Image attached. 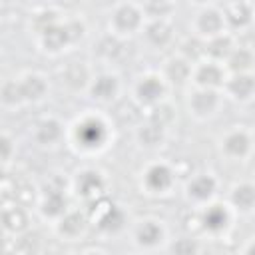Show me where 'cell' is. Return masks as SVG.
I'll return each mask as SVG.
<instances>
[{
	"label": "cell",
	"mask_w": 255,
	"mask_h": 255,
	"mask_svg": "<svg viewBox=\"0 0 255 255\" xmlns=\"http://www.w3.org/2000/svg\"><path fill=\"white\" fill-rule=\"evenodd\" d=\"M227 30L233 34H243L253 30L255 24V0H225L223 4Z\"/></svg>",
	"instance_id": "484cf974"
},
{
	"label": "cell",
	"mask_w": 255,
	"mask_h": 255,
	"mask_svg": "<svg viewBox=\"0 0 255 255\" xmlns=\"http://www.w3.org/2000/svg\"><path fill=\"white\" fill-rule=\"evenodd\" d=\"M225 30H227L225 12H223V6H219V4H207V6L195 8V12L191 14L189 24H187V34H191L203 42L225 32Z\"/></svg>",
	"instance_id": "ffe728a7"
},
{
	"label": "cell",
	"mask_w": 255,
	"mask_h": 255,
	"mask_svg": "<svg viewBox=\"0 0 255 255\" xmlns=\"http://www.w3.org/2000/svg\"><path fill=\"white\" fill-rule=\"evenodd\" d=\"M223 96L235 106L255 104V72H235L227 76Z\"/></svg>",
	"instance_id": "d4e9b609"
},
{
	"label": "cell",
	"mask_w": 255,
	"mask_h": 255,
	"mask_svg": "<svg viewBox=\"0 0 255 255\" xmlns=\"http://www.w3.org/2000/svg\"><path fill=\"white\" fill-rule=\"evenodd\" d=\"M72 205H76V199L70 189L68 173H50L40 181L34 213L42 223L54 225Z\"/></svg>",
	"instance_id": "3957f363"
},
{
	"label": "cell",
	"mask_w": 255,
	"mask_h": 255,
	"mask_svg": "<svg viewBox=\"0 0 255 255\" xmlns=\"http://www.w3.org/2000/svg\"><path fill=\"white\" fill-rule=\"evenodd\" d=\"M70 189H72L76 203L84 207H92L98 201L110 197L112 179L104 167L92 161H86L70 173Z\"/></svg>",
	"instance_id": "8992f818"
},
{
	"label": "cell",
	"mask_w": 255,
	"mask_h": 255,
	"mask_svg": "<svg viewBox=\"0 0 255 255\" xmlns=\"http://www.w3.org/2000/svg\"><path fill=\"white\" fill-rule=\"evenodd\" d=\"M227 76H229V70H227V66L223 62H217V60H211V58H201L191 68L189 86L207 88V90H221L223 92Z\"/></svg>",
	"instance_id": "603a6c76"
},
{
	"label": "cell",
	"mask_w": 255,
	"mask_h": 255,
	"mask_svg": "<svg viewBox=\"0 0 255 255\" xmlns=\"http://www.w3.org/2000/svg\"><path fill=\"white\" fill-rule=\"evenodd\" d=\"M90 36V24L80 12H66L58 22L50 24L34 38L40 54L48 58H62L64 54L82 46Z\"/></svg>",
	"instance_id": "7a4b0ae2"
},
{
	"label": "cell",
	"mask_w": 255,
	"mask_h": 255,
	"mask_svg": "<svg viewBox=\"0 0 255 255\" xmlns=\"http://www.w3.org/2000/svg\"><path fill=\"white\" fill-rule=\"evenodd\" d=\"M171 92L173 88L169 86L159 68L141 70L128 84V98L141 114L171 100Z\"/></svg>",
	"instance_id": "5b68a950"
},
{
	"label": "cell",
	"mask_w": 255,
	"mask_h": 255,
	"mask_svg": "<svg viewBox=\"0 0 255 255\" xmlns=\"http://www.w3.org/2000/svg\"><path fill=\"white\" fill-rule=\"evenodd\" d=\"M195 219H197V231L205 241H223L233 233L239 215L227 203L225 197H219L209 205L197 209Z\"/></svg>",
	"instance_id": "9c48e42d"
},
{
	"label": "cell",
	"mask_w": 255,
	"mask_h": 255,
	"mask_svg": "<svg viewBox=\"0 0 255 255\" xmlns=\"http://www.w3.org/2000/svg\"><path fill=\"white\" fill-rule=\"evenodd\" d=\"M193 8H199V6H207V4H217L219 0H187Z\"/></svg>",
	"instance_id": "8d00e7d4"
},
{
	"label": "cell",
	"mask_w": 255,
	"mask_h": 255,
	"mask_svg": "<svg viewBox=\"0 0 255 255\" xmlns=\"http://www.w3.org/2000/svg\"><path fill=\"white\" fill-rule=\"evenodd\" d=\"M32 4H36V6H42V4H52L54 0H30Z\"/></svg>",
	"instance_id": "74e56055"
},
{
	"label": "cell",
	"mask_w": 255,
	"mask_h": 255,
	"mask_svg": "<svg viewBox=\"0 0 255 255\" xmlns=\"http://www.w3.org/2000/svg\"><path fill=\"white\" fill-rule=\"evenodd\" d=\"M173 52L181 54V56H183V58H187L191 64H195V62H199L201 58H205L203 40H199V38H195V36H191V34H187L185 38L177 40V44H175Z\"/></svg>",
	"instance_id": "836d02e7"
},
{
	"label": "cell",
	"mask_w": 255,
	"mask_h": 255,
	"mask_svg": "<svg viewBox=\"0 0 255 255\" xmlns=\"http://www.w3.org/2000/svg\"><path fill=\"white\" fill-rule=\"evenodd\" d=\"M191 68H193V64L177 52H171L169 56H165V60L159 66L161 74L165 76V80L169 82V86L173 90H187L189 88Z\"/></svg>",
	"instance_id": "83f0119b"
},
{
	"label": "cell",
	"mask_w": 255,
	"mask_h": 255,
	"mask_svg": "<svg viewBox=\"0 0 255 255\" xmlns=\"http://www.w3.org/2000/svg\"><path fill=\"white\" fill-rule=\"evenodd\" d=\"M128 92L126 80L118 68H96L94 78L88 86L86 98L98 108L116 106Z\"/></svg>",
	"instance_id": "4fadbf2b"
},
{
	"label": "cell",
	"mask_w": 255,
	"mask_h": 255,
	"mask_svg": "<svg viewBox=\"0 0 255 255\" xmlns=\"http://www.w3.org/2000/svg\"><path fill=\"white\" fill-rule=\"evenodd\" d=\"M217 155L233 165L247 163L255 155V131L253 128L235 124L225 128L215 139Z\"/></svg>",
	"instance_id": "8fae6325"
},
{
	"label": "cell",
	"mask_w": 255,
	"mask_h": 255,
	"mask_svg": "<svg viewBox=\"0 0 255 255\" xmlns=\"http://www.w3.org/2000/svg\"><path fill=\"white\" fill-rule=\"evenodd\" d=\"M229 74L235 72H255V46L249 44H237L231 56L225 62Z\"/></svg>",
	"instance_id": "4dcf8cb0"
},
{
	"label": "cell",
	"mask_w": 255,
	"mask_h": 255,
	"mask_svg": "<svg viewBox=\"0 0 255 255\" xmlns=\"http://www.w3.org/2000/svg\"><path fill=\"white\" fill-rule=\"evenodd\" d=\"M88 209L92 215V227L98 235H102L106 239L128 235V229H129L133 217L129 215L128 207L122 201L106 197Z\"/></svg>",
	"instance_id": "30bf717a"
},
{
	"label": "cell",
	"mask_w": 255,
	"mask_h": 255,
	"mask_svg": "<svg viewBox=\"0 0 255 255\" xmlns=\"http://www.w3.org/2000/svg\"><path fill=\"white\" fill-rule=\"evenodd\" d=\"M137 189L147 199H167L171 197L179 187V171L175 163H171L165 157H151L147 159L137 175H135Z\"/></svg>",
	"instance_id": "277c9868"
},
{
	"label": "cell",
	"mask_w": 255,
	"mask_h": 255,
	"mask_svg": "<svg viewBox=\"0 0 255 255\" xmlns=\"http://www.w3.org/2000/svg\"><path fill=\"white\" fill-rule=\"evenodd\" d=\"M126 237L135 253H165V247L171 239V231L165 219L147 213L131 219Z\"/></svg>",
	"instance_id": "52a82bcc"
},
{
	"label": "cell",
	"mask_w": 255,
	"mask_h": 255,
	"mask_svg": "<svg viewBox=\"0 0 255 255\" xmlns=\"http://www.w3.org/2000/svg\"><path fill=\"white\" fill-rule=\"evenodd\" d=\"M225 96L221 90H207V88H195L189 86L183 94V110L189 120L197 124L213 122L225 106Z\"/></svg>",
	"instance_id": "5bb4252c"
},
{
	"label": "cell",
	"mask_w": 255,
	"mask_h": 255,
	"mask_svg": "<svg viewBox=\"0 0 255 255\" xmlns=\"http://www.w3.org/2000/svg\"><path fill=\"white\" fill-rule=\"evenodd\" d=\"M16 155H18V137L8 128H4L0 133V165L4 173H8L14 167Z\"/></svg>",
	"instance_id": "d6a6232c"
},
{
	"label": "cell",
	"mask_w": 255,
	"mask_h": 255,
	"mask_svg": "<svg viewBox=\"0 0 255 255\" xmlns=\"http://www.w3.org/2000/svg\"><path fill=\"white\" fill-rule=\"evenodd\" d=\"M147 14H169L175 6V0H141Z\"/></svg>",
	"instance_id": "e575fe53"
},
{
	"label": "cell",
	"mask_w": 255,
	"mask_h": 255,
	"mask_svg": "<svg viewBox=\"0 0 255 255\" xmlns=\"http://www.w3.org/2000/svg\"><path fill=\"white\" fill-rule=\"evenodd\" d=\"M253 131H255V126H253Z\"/></svg>",
	"instance_id": "f35d334b"
},
{
	"label": "cell",
	"mask_w": 255,
	"mask_h": 255,
	"mask_svg": "<svg viewBox=\"0 0 255 255\" xmlns=\"http://www.w3.org/2000/svg\"><path fill=\"white\" fill-rule=\"evenodd\" d=\"M239 217L255 215V179H235L223 193Z\"/></svg>",
	"instance_id": "4316f807"
},
{
	"label": "cell",
	"mask_w": 255,
	"mask_h": 255,
	"mask_svg": "<svg viewBox=\"0 0 255 255\" xmlns=\"http://www.w3.org/2000/svg\"><path fill=\"white\" fill-rule=\"evenodd\" d=\"M147 16L141 0H116L106 12V32L128 42L135 40L139 38Z\"/></svg>",
	"instance_id": "ba28073f"
},
{
	"label": "cell",
	"mask_w": 255,
	"mask_h": 255,
	"mask_svg": "<svg viewBox=\"0 0 255 255\" xmlns=\"http://www.w3.org/2000/svg\"><path fill=\"white\" fill-rule=\"evenodd\" d=\"M54 237L62 243H80L84 241L90 231L94 229L92 227V215H90V209L76 203L72 205L54 225H50Z\"/></svg>",
	"instance_id": "e0dca14e"
},
{
	"label": "cell",
	"mask_w": 255,
	"mask_h": 255,
	"mask_svg": "<svg viewBox=\"0 0 255 255\" xmlns=\"http://www.w3.org/2000/svg\"><path fill=\"white\" fill-rule=\"evenodd\" d=\"M221 191H223L221 179L211 169H197V171L189 173V177L179 187L181 199L193 211H197V209L209 205L211 201L219 199Z\"/></svg>",
	"instance_id": "7c38bea8"
},
{
	"label": "cell",
	"mask_w": 255,
	"mask_h": 255,
	"mask_svg": "<svg viewBox=\"0 0 255 255\" xmlns=\"http://www.w3.org/2000/svg\"><path fill=\"white\" fill-rule=\"evenodd\" d=\"M96 68L98 66L92 60H78V58L68 60V62L60 64V68L56 72V82L62 92H66L74 98L86 96Z\"/></svg>",
	"instance_id": "ac0fdd59"
},
{
	"label": "cell",
	"mask_w": 255,
	"mask_h": 255,
	"mask_svg": "<svg viewBox=\"0 0 255 255\" xmlns=\"http://www.w3.org/2000/svg\"><path fill=\"white\" fill-rule=\"evenodd\" d=\"M253 30H255V24H253Z\"/></svg>",
	"instance_id": "ab89813d"
},
{
	"label": "cell",
	"mask_w": 255,
	"mask_h": 255,
	"mask_svg": "<svg viewBox=\"0 0 255 255\" xmlns=\"http://www.w3.org/2000/svg\"><path fill=\"white\" fill-rule=\"evenodd\" d=\"M131 137H133V143L139 149L159 151V149H163L167 145V141L171 137V129L165 128L163 124L151 120L149 116H141V120L133 126Z\"/></svg>",
	"instance_id": "7402d4cb"
},
{
	"label": "cell",
	"mask_w": 255,
	"mask_h": 255,
	"mask_svg": "<svg viewBox=\"0 0 255 255\" xmlns=\"http://www.w3.org/2000/svg\"><path fill=\"white\" fill-rule=\"evenodd\" d=\"M16 76H18V84H20V92H22L26 108L42 106L50 98L52 80L46 72H42V70H22Z\"/></svg>",
	"instance_id": "44dd1931"
},
{
	"label": "cell",
	"mask_w": 255,
	"mask_h": 255,
	"mask_svg": "<svg viewBox=\"0 0 255 255\" xmlns=\"http://www.w3.org/2000/svg\"><path fill=\"white\" fill-rule=\"evenodd\" d=\"M237 251L243 255H255V235H249L247 239H243V243L237 247Z\"/></svg>",
	"instance_id": "d590c367"
},
{
	"label": "cell",
	"mask_w": 255,
	"mask_h": 255,
	"mask_svg": "<svg viewBox=\"0 0 255 255\" xmlns=\"http://www.w3.org/2000/svg\"><path fill=\"white\" fill-rule=\"evenodd\" d=\"M139 40L143 48L153 54H163V52L173 50L179 40L173 18L169 14H149L139 34Z\"/></svg>",
	"instance_id": "2e32d148"
},
{
	"label": "cell",
	"mask_w": 255,
	"mask_h": 255,
	"mask_svg": "<svg viewBox=\"0 0 255 255\" xmlns=\"http://www.w3.org/2000/svg\"><path fill=\"white\" fill-rule=\"evenodd\" d=\"M116 124L104 108H86L68 122L66 147L80 159H98L112 149Z\"/></svg>",
	"instance_id": "6da1fadb"
},
{
	"label": "cell",
	"mask_w": 255,
	"mask_h": 255,
	"mask_svg": "<svg viewBox=\"0 0 255 255\" xmlns=\"http://www.w3.org/2000/svg\"><path fill=\"white\" fill-rule=\"evenodd\" d=\"M128 40L116 38L110 32H104L92 48V56H94V64L98 68H118V64L126 58L128 50H126Z\"/></svg>",
	"instance_id": "cb8c5ba5"
},
{
	"label": "cell",
	"mask_w": 255,
	"mask_h": 255,
	"mask_svg": "<svg viewBox=\"0 0 255 255\" xmlns=\"http://www.w3.org/2000/svg\"><path fill=\"white\" fill-rule=\"evenodd\" d=\"M239 44V36L225 30L209 40L203 42V48H205V58H211V60H217V62H227V58L231 56V52L235 50V46Z\"/></svg>",
	"instance_id": "f1b7e54d"
},
{
	"label": "cell",
	"mask_w": 255,
	"mask_h": 255,
	"mask_svg": "<svg viewBox=\"0 0 255 255\" xmlns=\"http://www.w3.org/2000/svg\"><path fill=\"white\" fill-rule=\"evenodd\" d=\"M30 141L36 149L54 151L68 141V122L58 114H42L30 126Z\"/></svg>",
	"instance_id": "9a60e30c"
},
{
	"label": "cell",
	"mask_w": 255,
	"mask_h": 255,
	"mask_svg": "<svg viewBox=\"0 0 255 255\" xmlns=\"http://www.w3.org/2000/svg\"><path fill=\"white\" fill-rule=\"evenodd\" d=\"M34 209L18 199H2L0 205V227L4 239H14L32 229Z\"/></svg>",
	"instance_id": "d6986e66"
},
{
	"label": "cell",
	"mask_w": 255,
	"mask_h": 255,
	"mask_svg": "<svg viewBox=\"0 0 255 255\" xmlns=\"http://www.w3.org/2000/svg\"><path fill=\"white\" fill-rule=\"evenodd\" d=\"M0 108L6 114H16L26 110L22 92H20V84H18V76H6L0 84Z\"/></svg>",
	"instance_id": "f546056e"
},
{
	"label": "cell",
	"mask_w": 255,
	"mask_h": 255,
	"mask_svg": "<svg viewBox=\"0 0 255 255\" xmlns=\"http://www.w3.org/2000/svg\"><path fill=\"white\" fill-rule=\"evenodd\" d=\"M207 249L205 239L201 235H181V237H171L165 253H179V255H191V253H203Z\"/></svg>",
	"instance_id": "1f68e13d"
}]
</instances>
